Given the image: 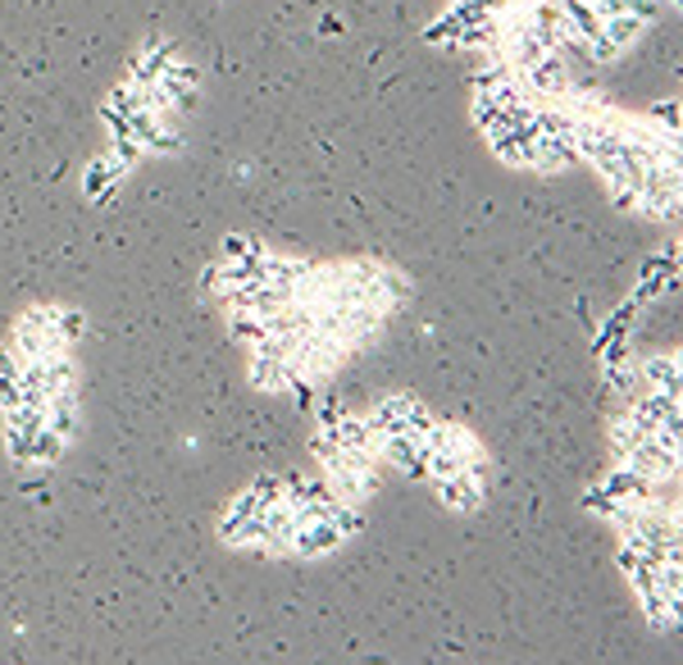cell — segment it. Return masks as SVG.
<instances>
[{
	"mask_svg": "<svg viewBox=\"0 0 683 665\" xmlns=\"http://www.w3.org/2000/svg\"><path fill=\"white\" fill-rule=\"evenodd\" d=\"M247 488H251V492L260 497V502H264V506H273V502H283V479H279V475H256V479H251Z\"/></svg>",
	"mask_w": 683,
	"mask_h": 665,
	"instance_id": "obj_25",
	"label": "cell"
},
{
	"mask_svg": "<svg viewBox=\"0 0 683 665\" xmlns=\"http://www.w3.org/2000/svg\"><path fill=\"white\" fill-rule=\"evenodd\" d=\"M32 370H37L46 396H55L64 388H78V360H74V351H51L42 360H32Z\"/></svg>",
	"mask_w": 683,
	"mask_h": 665,
	"instance_id": "obj_14",
	"label": "cell"
},
{
	"mask_svg": "<svg viewBox=\"0 0 683 665\" xmlns=\"http://www.w3.org/2000/svg\"><path fill=\"white\" fill-rule=\"evenodd\" d=\"M620 506H625V502H615V497H610L601 483L584 492V511H593V515H601V520H615V515H620Z\"/></svg>",
	"mask_w": 683,
	"mask_h": 665,
	"instance_id": "obj_24",
	"label": "cell"
},
{
	"mask_svg": "<svg viewBox=\"0 0 683 665\" xmlns=\"http://www.w3.org/2000/svg\"><path fill=\"white\" fill-rule=\"evenodd\" d=\"M642 370V383L652 392H665V396H683V374H679V356H647L638 360Z\"/></svg>",
	"mask_w": 683,
	"mask_h": 665,
	"instance_id": "obj_16",
	"label": "cell"
},
{
	"mask_svg": "<svg viewBox=\"0 0 683 665\" xmlns=\"http://www.w3.org/2000/svg\"><path fill=\"white\" fill-rule=\"evenodd\" d=\"M264 247L251 238V232H228V238L219 242V260H251V255H260Z\"/></svg>",
	"mask_w": 683,
	"mask_h": 665,
	"instance_id": "obj_23",
	"label": "cell"
},
{
	"mask_svg": "<svg viewBox=\"0 0 683 665\" xmlns=\"http://www.w3.org/2000/svg\"><path fill=\"white\" fill-rule=\"evenodd\" d=\"M520 83L538 96V101H565V96L574 91V83H570V69H565V59H561V51H546V55H538L529 69H520Z\"/></svg>",
	"mask_w": 683,
	"mask_h": 665,
	"instance_id": "obj_5",
	"label": "cell"
},
{
	"mask_svg": "<svg viewBox=\"0 0 683 665\" xmlns=\"http://www.w3.org/2000/svg\"><path fill=\"white\" fill-rule=\"evenodd\" d=\"M447 6H484V10H506V0H447Z\"/></svg>",
	"mask_w": 683,
	"mask_h": 665,
	"instance_id": "obj_29",
	"label": "cell"
},
{
	"mask_svg": "<svg viewBox=\"0 0 683 665\" xmlns=\"http://www.w3.org/2000/svg\"><path fill=\"white\" fill-rule=\"evenodd\" d=\"M324 434L342 447V451H360V456H379V438L369 434V424H365V415H347L342 411L337 419H328V424H319Z\"/></svg>",
	"mask_w": 683,
	"mask_h": 665,
	"instance_id": "obj_10",
	"label": "cell"
},
{
	"mask_svg": "<svg viewBox=\"0 0 683 665\" xmlns=\"http://www.w3.org/2000/svg\"><path fill=\"white\" fill-rule=\"evenodd\" d=\"M19 374H23L19 351H14L10 342H0V379H19Z\"/></svg>",
	"mask_w": 683,
	"mask_h": 665,
	"instance_id": "obj_27",
	"label": "cell"
},
{
	"mask_svg": "<svg viewBox=\"0 0 683 665\" xmlns=\"http://www.w3.org/2000/svg\"><path fill=\"white\" fill-rule=\"evenodd\" d=\"M342 543H347V538L337 534V524H328V520H305V524L292 528V547H288V556L324 560V556H333Z\"/></svg>",
	"mask_w": 683,
	"mask_h": 665,
	"instance_id": "obj_8",
	"label": "cell"
},
{
	"mask_svg": "<svg viewBox=\"0 0 683 665\" xmlns=\"http://www.w3.org/2000/svg\"><path fill=\"white\" fill-rule=\"evenodd\" d=\"M379 456L392 465V470H401L405 479H429V447L420 434H388L379 443Z\"/></svg>",
	"mask_w": 683,
	"mask_h": 665,
	"instance_id": "obj_6",
	"label": "cell"
},
{
	"mask_svg": "<svg viewBox=\"0 0 683 665\" xmlns=\"http://www.w3.org/2000/svg\"><path fill=\"white\" fill-rule=\"evenodd\" d=\"M456 37H460V19H456L452 10H442V14L424 28V42H429V46H452V51H456Z\"/></svg>",
	"mask_w": 683,
	"mask_h": 665,
	"instance_id": "obj_20",
	"label": "cell"
},
{
	"mask_svg": "<svg viewBox=\"0 0 683 665\" xmlns=\"http://www.w3.org/2000/svg\"><path fill=\"white\" fill-rule=\"evenodd\" d=\"M178 59V46L169 42V37H147L142 46H137V55L128 59V78L137 83V87H151V83H160L164 78V69Z\"/></svg>",
	"mask_w": 683,
	"mask_h": 665,
	"instance_id": "obj_7",
	"label": "cell"
},
{
	"mask_svg": "<svg viewBox=\"0 0 683 665\" xmlns=\"http://www.w3.org/2000/svg\"><path fill=\"white\" fill-rule=\"evenodd\" d=\"M55 332H59V342L74 351V342H83V332H87V319H83V310H68V306H59L55 310Z\"/></svg>",
	"mask_w": 683,
	"mask_h": 665,
	"instance_id": "obj_22",
	"label": "cell"
},
{
	"mask_svg": "<svg viewBox=\"0 0 683 665\" xmlns=\"http://www.w3.org/2000/svg\"><path fill=\"white\" fill-rule=\"evenodd\" d=\"M46 428H55L64 443H74L83 434V396H78V388H64V392L46 396Z\"/></svg>",
	"mask_w": 683,
	"mask_h": 665,
	"instance_id": "obj_11",
	"label": "cell"
},
{
	"mask_svg": "<svg viewBox=\"0 0 683 665\" xmlns=\"http://www.w3.org/2000/svg\"><path fill=\"white\" fill-rule=\"evenodd\" d=\"M64 447H68V443L55 434V428L42 424L37 434H32V465H55V460L64 456Z\"/></svg>",
	"mask_w": 683,
	"mask_h": 665,
	"instance_id": "obj_18",
	"label": "cell"
},
{
	"mask_svg": "<svg viewBox=\"0 0 683 665\" xmlns=\"http://www.w3.org/2000/svg\"><path fill=\"white\" fill-rule=\"evenodd\" d=\"M647 119H652L657 128H665V132H674V138H679V101H657Z\"/></svg>",
	"mask_w": 683,
	"mask_h": 665,
	"instance_id": "obj_26",
	"label": "cell"
},
{
	"mask_svg": "<svg viewBox=\"0 0 683 665\" xmlns=\"http://www.w3.org/2000/svg\"><path fill=\"white\" fill-rule=\"evenodd\" d=\"M638 602H642V615H647V629H652V634H674L679 629V597H670L661 588H647V592H638Z\"/></svg>",
	"mask_w": 683,
	"mask_h": 665,
	"instance_id": "obj_15",
	"label": "cell"
},
{
	"mask_svg": "<svg viewBox=\"0 0 683 665\" xmlns=\"http://www.w3.org/2000/svg\"><path fill=\"white\" fill-rule=\"evenodd\" d=\"M32 434H37V428H32ZM32 434L28 428L6 424V456L19 465V470H32Z\"/></svg>",
	"mask_w": 683,
	"mask_h": 665,
	"instance_id": "obj_21",
	"label": "cell"
},
{
	"mask_svg": "<svg viewBox=\"0 0 683 665\" xmlns=\"http://www.w3.org/2000/svg\"><path fill=\"white\" fill-rule=\"evenodd\" d=\"M55 310L59 306H32V310H23L14 319V342L10 347L19 351V360H42L51 351H68L59 342V332H55Z\"/></svg>",
	"mask_w": 683,
	"mask_h": 665,
	"instance_id": "obj_4",
	"label": "cell"
},
{
	"mask_svg": "<svg viewBox=\"0 0 683 665\" xmlns=\"http://www.w3.org/2000/svg\"><path fill=\"white\" fill-rule=\"evenodd\" d=\"M228 332H232V338L237 342H247V347H256L260 338H264V319L260 315H247V310H228Z\"/></svg>",
	"mask_w": 683,
	"mask_h": 665,
	"instance_id": "obj_19",
	"label": "cell"
},
{
	"mask_svg": "<svg viewBox=\"0 0 683 665\" xmlns=\"http://www.w3.org/2000/svg\"><path fill=\"white\" fill-rule=\"evenodd\" d=\"M288 374H292V364L279 360V356H264V351H251V364H247V383L264 396H283L288 388Z\"/></svg>",
	"mask_w": 683,
	"mask_h": 665,
	"instance_id": "obj_12",
	"label": "cell"
},
{
	"mask_svg": "<svg viewBox=\"0 0 683 665\" xmlns=\"http://www.w3.org/2000/svg\"><path fill=\"white\" fill-rule=\"evenodd\" d=\"M424 447H429V479H442V475H456L465 460L484 456V443H478L469 428L460 424H447V419H433L424 428Z\"/></svg>",
	"mask_w": 683,
	"mask_h": 665,
	"instance_id": "obj_1",
	"label": "cell"
},
{
	"mask_svg": "<svg viewBox=\"0 0 683 665\" xmlns=\"http://www.w3.org/2000/svg\"><path fill=\"white\" fill-rule=\"evenodd\" d=\"M433 419H437V415L420 402V396H410V392H388V396H379V402H373V411L365 415L369 434L379 438V443H383L388 434H424Z\"/></svg>",
	"mask_w": 683,
	"mask_h": 665,
	"instance_id": "obj_2",
	"label": "cell"
},
{
	"mask_svg": "<svg viewBox=\"0 0 683 665\" xmlns=\"http://www.w3.org/2000/svg\"><path fill=\"white\" fill-rule=\"evenodd\" d=\"M433 488V497L447 511L456 515H474L478 506H484V492H488V456H474L465 460L456 475H442V479H424Z\"/></svg>",
	"mask_w": 683,
	"mask_h": 665,
	"instance_id": "obj_3",
	"label": "cell"
},
{
	"mask_svg": "<svg viewBox=\"0 0 683 665\" xmlns=\"http://www.w3.org/2000/svg\"><path fill=\"white\" fill-rule=\"evenodd\" d=\"M128 174L115 164V155L106 151V155H96V160H87V170H83V196H91V201H100V206H110L115 196H119V183H123Z\"/></svg>",
	"mask_w": 683,
	"mask_h": 665,
	"instance_id": "obj_9",
	"label": "cell"
},
{
	"mask_svg": "<svg viewBox=\"0 0 683 665\" xmlns=\"http://www.w3.org/2000/svg\"><path fill=\"white\" fill-rule=\"evenodd\" d=\"M570 164H578L574 142H561L552 132H538L533 138V174H565Z\"/></svg>",
	"mask_w": 683,
	"mask_h": 665,
	"instance_id": "obj_13",
	"label": "cell"
},
{
	"mask_svg": "<svg viewBox=\"0 0 683 665\" xmlns=\"http://www.w3.org/2000/svg\"><path fill=\"white\" fill-rule=\"evenodd\" d=\"M601 374H606V388H610L615 396H625V406L633 402V396H642V392H647L638 360H625V364H601Z\"/></svg>",
	"mask_w": 683,
	"mask_h": 665,
	"instance_id": "obj_17",
	"label": "cell"
},
{
	"mask_svg": "<svg viewBox=\"0 0 683 665\" xmlns=\"http://www.w3.org/2000/svg\"><path fill=\"white\" fill-rule=\"evenodd\" d=\"M19 402H23L19 379H0V411H10V406H19Z\"/></svg>",
	"mask_w": 683,
	"mask_h": 665,
	"instance_id": "obj_28",
	"label": "cell"
}]
</instances>
